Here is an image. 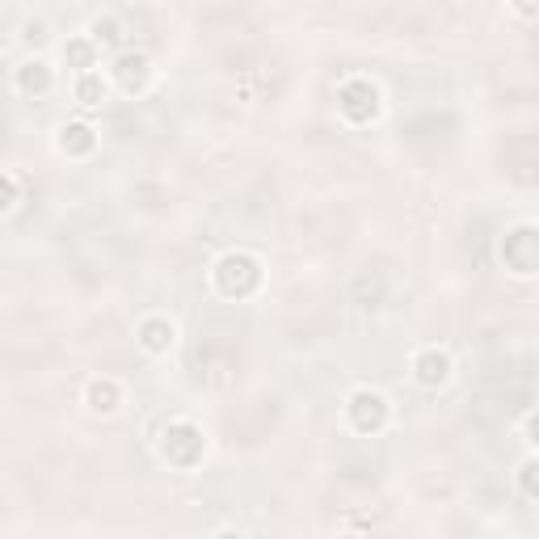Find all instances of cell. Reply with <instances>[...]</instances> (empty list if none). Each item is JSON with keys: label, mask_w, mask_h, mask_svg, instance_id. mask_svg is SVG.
<instances>
[{"label": "cell", "mask_w": 539, "mask_h": 539, "mask_svg": "<svg viewBox=\"0 0 539 539\" xmlns=\"http://www.w3.org/2000/svg\"><path fill=\"white\" fill-rule=\"evenodd\" d=\"M346 422H350V430L367 434V438L384 434L388 422H392V401L384 392H375V388H354L346 396Z\"/></svg>", "instance_id": "cell-4"}, {"label": "cell", "mask_w": 539, "mask_h": 539, "mask_svg": "<svg viewBox=\"0 0 539 539\" xmlns=\"http://www.w3.org/2000/svg\"><path fill=\"white\" fill-rule=\"evenodd\" d=\"M13 85H17V93H22V97H47L55 89V68L47 64L43 55H30V59L17 64Z\"/></svg>", "instance_id": "cell-9"}, {"label": "cell", "mask_w": 539, "mask_h": 539, "mask_svg": "<svg viewBox=\"0 0 539 539\" xmlns=\"http://www.w3.org/2000/svg\"><path fill=\"white\" fill-rule=\"evenodd\" d=\"M72 97H76V106H81V110H102L106 97H110V81H106V76L97 72V68H89V72L76 76Z\"/></svg>", "instance_id": "cell-12"}, {"label": "cell", "mask_w": 539, "mask_h": 539, "mask_svg": "<svg viewBox=\"0 0 539 539\" xmlns=\"http://www.w3.org/2000/svg\"><path fill=\"white\" fill-rule=\"evenodd\" d=\"M156 451H161V459L173 468H194V464H203V455H207V434H203V426H194L190 417H173V422H165V430L156 434Z\"/></svg>", "instance_id": "cell-2"}, {"label": "cell", "mask_w": 539, "mask_h": 539, "mask_svg": "<svg viewBox=\"0 0 539 539\" xmlns=\"http://www.w3.org/2000/svg\"><path fill=\"white\" fill-rule=\"evenodd\" d=\"M110 76H114L118 89L135 97V93H144L152 85V59L144 51H135V47H123V51H114Z\"/></svg>", "instance_id": "cell-6"}, {"label": "cell", "mask_w": 539, "mask_h": 539, "mask_svg": "<svg viewBox=\"0 0 539 539\" xmlns=\"http://www.w3.org/2000/svg\"><path fill=\"white\" fill-rule=\"evenodd\" d=\"M51 43V30H47V22H43V17H26V22H22V47L26 51H43Z\"/></svg>", "instance_id": "cell-16"}, {"label": "cell", "mask_w": 539, "mask_h": 539, "mask_svg": "<svg viewBox=\"0 0 539 539\" xmlns=\"http://www.w3.org/2000/svg\"><path fill=\"white\" fill-rule=\"evenodd\" d=\"M451 375H455V358L443 346H426V350L413 354V379H417V388L438 392V388L451 384Z\"/></svg>", "instance_id": "cell-7"}, {"label": "cell", "mask_w": 539, "mask_h": 539, "mask_svg": "<svg viewBox=\"0 0 539 539\" xmlns=\"http://www.w3.org/2000/svg\"><path fill=\"white\" fill-rule=\"evenodd\" d=\"M262 262H257L253 253L245 249H228V253H219L215 257V266H211V287L224 295V299H249L262 291Z\"/></svg>", "instance_id": "cell-1"}, {"label": "cell", "mask_w": 539, "mask_h": 539, "mask_svg": "<svg viewBox=\"0 0 539 539\" xmlns=\"http://www.w3.org/2000/svg\"><path fill=\"white\" fill-rule=\"evenodd\" d=\"M337 114L346 118L350 127H371L379 114H384V93H379L367 76H346L337 85Z\"/></svg>", "instance_id": "cell-3"}, {"label": "cell", "mask_w": 539, "mask_h": 539, "mask_svg": "<svg viewBox=\"0 0 539 539\" xmlns=\"http://www.w3.org/2000/svg\"><path fill=\"white\" fill-rule=\"evenodd\" d=\"M17 203H22V182L13 173H0V215L17 211Z\"/></svg>", "instance_id": "cell-17"}, {"label": "cell", "mask_w": 539, "mask_h": 539, "mask_svg": "<svg viewBox=\"0 0 539 539\" xmlns=\"http://www.w3.org/2000/svg\"><path fill=\"white\" fill-rule=\"evenodd\" d=\"M514 13L523 17V22H535V13H539V0H514Z\"/></svg>", "instance_id": "cell-18"}, {"label": "cell", "mask_w": 539, "mask_h": 539, "mask_svg": "<svg viewBox=\"0 0 539 539\" xmlns=\"http://www.w3.org/2000/svg\"><path fill=\"white\" fill-rule=\"evenodd\" d=\"M55 152L68 156V161H85V156L97 152V127L85 123V118H68V123H59V131H55Z\"/></svg>", "instance_id": "cell-8"}, {"label": "cell", "mask_w": 539, "mask_h": 539, "mask_svg": "<svg viewBox=\"0 0 539 539\" xmlns=\"http://www.w3.org/2000/svg\"><path fill=\"white\" fill-rule=\"evenodd\" d=\"M135 342H139V350H144V354L161 358V354H169L177 346V325L169 321V316H144L139 329H135Z\"/></svg>", "instance_id": "cell-10"}, {"label": "cell", "mask_w": 539, "mask_h": 539, "mask_svg": "<svg viewBox=\"0 0 539 539\" xmlns=\"http://www.w3.org/2000/svg\"><path fill=\"white\" fill-rule=\"evenodd\" d=\"M502 266L514 274V278H535L539 270V236H535V224H518L502 236Z\"/></svg>", "instance_id": "cell-5"}, {"label": "cell", "mask_w": 539, "mask_h": 539, "mask_svg": "<svg viewBox=\"0 0 539 539\" xmlns=\"http://www.w3.org/2000/svg\"><path fill=\"white\" fill-rule=\"evenodd\" d=\"M89 38L97 51H123L127 47V30L118 17H97V22L89 26Z\"/></svg>", "instance_id": "cell-13"}, {"label": "cell", "mask_w": 539, "mask_h": 539, "mask_svg": "<svg viewBox=\"0 0 539 539\" xmlns=\"http://www.w3.org/2000/svg\"><path fill=\"white\" fill-rule=\"evenodd\" d=\"M64 64L81 76L89 68H97V47H93V38H68L64 43Z\"/></svg>", "instance_id": "cell-14"}, {"label": "cell", "mask_w": 539, "mask_h": 539, "mask_svg": "<svg viewBox=\"0 0 539 539\" xmlns=\"http://www.w3.org/2000/svg\"><path fill=\"white\" fill-rule=\"evenodd\" d=\"M85 409L97 413V417L118 413V409H123V384H118V379H110V375L89 379V384H85Z\"/></svg>", "instance_id": "cell-11"}, {"label": "cell", "mask_w": 539, "mask_h": 539, "mask_svg": "<svg viewBox=\"0 0 539 539\" xmlns=\"http://www.w3.org/2000/svg\"><path fill=\"white\" fill-rule=\"evenodd\" d=\"M514 485H518V493H523V502H527V506L539 502V459H535V455L523 459V468H518Z\"/></svg>", "instance_id": "cell-15"}, {"label": "cell", "mask_w": 539, "mask_h": 539, "mask_svg": "<svg viewBox=\"0 0 539 539\" xmlns=\"http://www.w3.org/2000/svg\"><path fill=\"white\" fill-rule=\"evenodd\" d=\"M523 443H527V447H535V413H527V417H523Z\"/></svg>", "instance_id": "cell-19"}]
</instances>
